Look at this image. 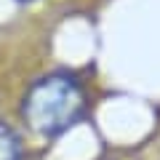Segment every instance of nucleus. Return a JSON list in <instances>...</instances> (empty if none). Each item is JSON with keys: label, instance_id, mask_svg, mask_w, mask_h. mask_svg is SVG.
<instances>
[{"label": "nucleus", "instance_id": "obj_2", "mask_svg": "<svg viewBox=\"0 0 160 160\" xmlns=\"http://www.w3.org/2000/svg\"><path fill=\"white\" fill-rule=\"evenodd\" d=\"M24 158V147L19 133L11 126L0 123V160H22Z\"/></svg>", "mask_w": 160, "mask_h": 160}, {"label": "nucleus", "instance_id": "obj_3", "mask_svg": "<svg viewBox=\"0 0 160 160\" xmlns=\"http://www.w3.org/2000/svg\"><path fill=\"white\" fill-rule=\"evenodd\" d=\"M19 3H29V0H19Z\"/></svg>", "mask_w": 160, "mask_h": 160}, {"label": "nucleus", "instance_id": "obj_1", "mask_svg": "<svg viewBox=\"0 0 160 160\" xmlns=\"http://www.w3.org/2000/svg\"><path fill=\"white\" fill-rule=\"evenodd\" d=\"M88 96L80 80L67 72H51L29 86L22 115L40 136H59L83 120Z\"/></svg>", "mask_w": 160, "mask_h": 160}]
</instances>
